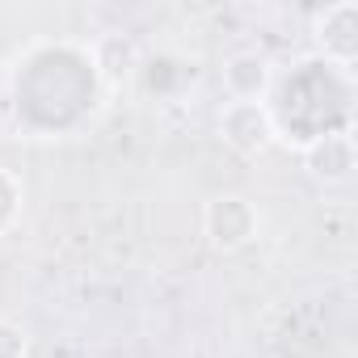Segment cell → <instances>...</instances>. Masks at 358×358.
I'll use <instances>...</instances> for the list:
<instances>
[{"instance_id":"obj_2","label":"cell","mask_w":358,"mask_h":358,"mask_svg":"<svg viewBox=\"0 0 358 358\" xmlns=\"http://www.w3.org/2000/svg\"><path fill=\"white\" fill-rule=\"evenodd\" d=\"M312 43L320 59L337 68H354L358 59V0H337L312 17Z\"/></svg>"},{"instance_id":"obj_7","label":"cell","mask_w":358,"mask_h":358,"mask_svg":"<svg viewBox=\"0 0 358 358\" xmlns=\"http://www.w3.org/2000/svg\"><path fill=\"white\" fill-rule=\"evenodd\" d=\"M0 358H30V333L9 316H0Z\"/></svg>"},{"instance_id":"obj_6","label":"cell","mask_w":358,"mask_h":358,"mask_svg":"<svg viewBox=\"0 0 358 358\" xmlns=\"http://www.w3.org/2000/svg\"><path fill=\"white\" fill-rule=\"evenodd\" d=\"M22 215V182L0 164V236H5Z\"/></svg>"},{"instance_id":"obj_1","label":"cell","mask_w":358,"mask_h":358,"mask_svg":"<svg viewBox=\"0 0 358 358\" xmlns=\"http://www.w3.org/2000/svg\"><path fill=\"white\" fill-rule=\"evenodd\" d=\"M262 232V211L249 194H215L203 207V236L215 253H241L257 241Z\"/></svg>"},{"instance_id":"obj_3","label":"cell","mask_w":358,"mask_h":358,"mask_svg":"<svg viewBox=\"0 0 358 358\" xmlns=\"http://www.w3.org/2000/svg\"><path fill=\"white\" fill-rule=\"evenodd\" d=\"M215 127H220L224 148H232L236 156H262L266 148H274V127H270L266 101H224Z\"/></svg>"},{"instance_id":"obj_5","label":"cell","mask_w":358,"mask_h":358,"mask_svg":"<svg viewBox=\"0 0 358 358\" xmlns=\"http://www.w3.org/2000/svg\"><path fill=\"white\" fill-rule=\"evenodd\" d=\"M274 76H278V64L266 55V51H236L224 59V93L228 101H266L270 89H274Z\"/></svg>"},{"instance_id":"obj_4","label":"cell","mask_w":358,"mask_h":358,"mask_svg":"<svg viewBox=\"0 0 358 358\" xmlns=\"http://www.w3.org/2000/svg\"><path fill=\"white\" fill-rule=\"evenodd\" d=\"M303 169L316 186L337 190L354 182V169H358V148H354V131H333L320 135L316 143L303 148Z\"/></svg>"}]
</instances>
